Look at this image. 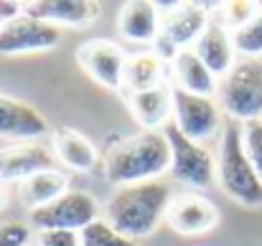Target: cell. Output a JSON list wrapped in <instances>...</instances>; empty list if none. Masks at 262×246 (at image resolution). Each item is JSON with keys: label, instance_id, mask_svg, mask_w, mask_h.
<instances>
[{"label": "cell", "instance_id": "obj_1", "mask_svg": "<svg viewBox=\"0 0 262 246\" xmlns=\"http://www.w3.org/2000/svg\"><path fill=\"white\" fill-rule=\"evenodd\" d=\"M171 170V147L161 132H138L112 140L99 160V173L107 183L122 188L133 183L158 180Z\"/></svg>", "mask_w": 262, "mask_h": 246}, {"label": "cell", "instance_id": "obj_2", "mask_svg": "<svg viewBox=\"0 0 262 246\" xmlns=\"http://www.w3.org/2000/svg\"><path fill=\"white\" fill-rule=\"evenodd\" d=\"M173 198V188L161 178L122 185L104 203L102 218L122 236L138 241L143 236H150L166 221Z\"/></svg>", "mask_w": 262, "mask_h": 246}, {"label": "cell", "instance_id": "obj_3", "mask_svg": "<svg viewBox=\"0 0 262 246\" xmlns=\"http://www.w3.org/2000/svg\"><path fill=\"white\" fill-rule=\"evenodd\" d=\"M216 180L222 190L239 206L262 208V178L245 153L239 122H229L222 130L219 155H216Z\"/></svg>", "mask_w": 262, "mask_h": 246}, {"label": "cell", "instance_id": "obj_4", "mask_svg": "<svg viewBox=\"0 0 262 246\" xmlns=\"http://www.w3.org/2000/svg\"><path fill=\"white\" fill-rule=\"evenodd\" d=\"M216 96L222 112L232 117V122H252L262 119V61L260 59H239L229 74L216 84Z\"/></svg>", "mask_w": 262, "mask_h": 246}, {"label": "cell", "instance_id": "obj_5", "mask_svg": "<svg viewBox=\"0 0 262 246\" xmlns=\"http://www.w3.org/2000/svg\"><path fill=\"white\" fill-rule=\"evenodd\" d=\"M163 135H166L168 147H171V170L168 173L178 183H183L188 188H196V190L211 188L214 180H216L214 155L201 142L188 140L173 122H168L163 127Z\"/></svg>", "mask_w": 262, "mask_h": 246}, {"label": "cell", "instance_id": "obj_6", "mask_svg": "<svg viewBox=\"0 0 262 246\" xmlns=\"http://www.w3.org/2000/svg\"><path fill=\"white\" fill-rule=\"evenodd\" d=\"M102 216L99 203L87 190H67L54 203L28 211V226L38 231H82Z\"/></svg>", "mask_w": 262, "mask_h": 246}, {"label": "cell", "instance_id": "obj_7", "mask_svg": "<svg viewBox=\"0 0 262 246\" xmlns=\"http://www.w3.org/2000/svg\"><path fill=\"white\" fill-rule=\"evenodd\" d=\"M173 122L176 127L193 142L209 140L222 130V107L214 96L188 94L173 86Z\"/></svg>", "mask_w": 262, "mask_h": 246}, {"label": "cell", "instance_id": "obj_8", "mask_svg": "<svg viewBox=\"0 0 262 246\" xmlns=\"http://www.w3.org/2000/svg\"><path fill=\"white\" fill-rule=\"evenodd\" d=\"M61 28L36 20L31 15H18L0 28V56H18V54H38L59 46Z\"/></svg>", "mask_w": 262, "mask_h": 246}, {"label": "cell", "instance_id": "obj_9", "mask_svg": "<svg viewBox=\"0 0 262 246\" xmlns=\"http://www.w3.org/2000/svg\"><path fill=\"white\" fill-rule=\"evenodd\" d=\"M127 54L107 41V38H92L77 48V61L97 84L107 89H122V71H125Z\"/></svg>", "mask_w": 262, "mask_h": 246}, {"label": "cell", "instance_id": "obj_10", "mask_svg": "<svg viewBox=\"0 0 262 246\" xmlns=\"http://www.w3.org/2000/svg\"><path fill=\"white\" fill-rule=\"evenodd\" d=\"M166 224L181 236H201L219 226V208L199 193H181L168 208Z\"/></svg>", "mask_w": 262, "mask_h": 246}, {"label": "cell", "instance_id": "obj_11", "mask_svg": "<svg viewBox=\"0 0 262 246\" xmlns=\"http://www.w3.org/2000/svg\"><path fill=\"white\" fill-rule=\"evenodd\" d=\"M49 132L46 117L28 102L0 91V137L8 142H36Z\"/></svg>", "mask_w": 262, "mask_h": 246}, {"label": "cell", "instance_id": "obj_12", "mask_svg": "<svg viewBox=\"0 0 262 246\" xmlns=\"http://www.w3.org/2000/svg\"><path fill=\"white\" fill-rule=\"evenodd\" d=\"M209 23V8L201 3H173L161 13V33L178 51L193 46Z\"/></svg>", "mask_w": 262, "mask_h": 246}, {"label": "cell", "instance_id": "obj_13", "mask_svg": "<svg viewBox=\"0 0 262 246\" xmlns=\"http://www.w3.org/2000/svg\"><path fill=\"white\" fill-rule=\"evenodd\" d=\"M54 153L41 142H8L0 147V180H26L36 173L54 170Z\"/></svg>", "mask_w": 262, "mask_h": 246}, {"label": "cell", "instance_id": "obj_14", "mask_svg": "<svg viewBox=\"0 0 262 246\" xmlns=\"http://www.w3.org/2000/svg\"><path fill=\"white\" fill-rule=\"evenodd\" d=\"M127 109L145 132H161L173 119V84L166 82L156 89L125 94Z\"/></svg>", "mask_w": 262, "mask_h": 246}, {"label": "cell", "instance_id": "obj_15", "mask_svg": "<svg viewBox=\"0 0 262 246\" xmlns=\"http://www.w3.org/2000/svg\"><path fill=\"white\" fill-rule=\"evenodd\" d=\"M26 15L51 26H89L99 18L102 5L94 0H33L26 3Z\"/></svg>", "mask_w": 262, "mask_h": 246}, {"label": "cell", "instance_id": "obj_16", "mask_svg": "<svg viewBox=\"0 0 262 246\" xmlns=\"http://www.w3.org/2000/svg\"><path fill=\"white\" fill-rule=\"evenodd\" d=\"M193 54L206 64V69H209L216 79H222L224 74H229L232 66L237 64L234 38H232V33H229L219 20H214V23L206 26V31H204V33L199 36V41L193 43Z\"/></svg>", "mask_w": 262, "mask_h": 246}, {"label": "cell", "instance_id": "obj_17", "mask_svg": "<svg viewBox=\"0 0 262 246\" xmlns=\"http://www.w3.org/2000/svg\"><path fill=\"white\" fill-rule=\"evenodd\" d=\"M51 147L54 158L72 173H92L102 160V153L72 127H56L51 135Z\"/></svg>", "mask_w": 262, "mask_h": 246}, {"label": "cell", "instance_id": "obj_18", "mask_svg": "<svg viewBox=\"0 0 262 246\" xmlns=\"http://www.w3.org/2000/svg\"><path fill=\"white\" fill-rule=\"evenodd\" d=\"M120 33L133 43H153L161 33V5L150 0H130L120 8Z\"/></svg>", "mask_w": 262, "mask_h": 246}, {"label": "cell", "instance_id": "obj_19", "mask_svg": "<svg viewBox=\"0 0 262 246\" xmlns=\"http://www.w3.org/2000/svg\"><path fill=\"white\" fill-rule=\"evenodd\" d=\"M166 69H168V64L161 61L153 51L127 54L125 71H122V94L145 91V89H156V86L166 84L168 82Z\"/></svg>", "mask_w": 262, "mask_h": 246}, {"label": "cell", "instance_id": "obj_20", "mask_svg": "<svg viewBox=\"0 0 262 246\" xmlns=\"http://www.w3.org/2000/svg\"><path fill=\"white\" fill-rule=\"evenodd\" d=\"M171 77H173V86L183 89L188 94H199V96H214L216 94V84L219 79L206 69V64L193 54V48L181 51L171 64Z\"/></svg>", "mask_w": 262, "mask_h": 246}, {"label": "cell", "instance_id": "obj_21", "mask_svg": "<svg viewBox=\"0 0 262 246\" xmlns=\"http://www.w3.org/2000/svg\"><path fill=\"white\" fill-rule=\"evenodd\" d=\"M67 190H72V188H69V178L61 170H56V167L43 170V173H36L20 183V203L28 211H36V208L54 203Z\"/></svg>", "mask_w": 262, "mask_h": 246}, {"label": "cell", "instance_id": "obj_22", "mask_svg": "<svg viewBox=\"0 0 262 246\" xmlns=\"http://www.w3.org/2000/svg\"><path fill=\"white\" fill-rule=\"evenodd\" d=\"M232 38H234L237 54H242L245 59H260L262 56V3H257L255 18L247 26H242L239 31H234Z\"/></svg>", "mask_w": 262, "mask_h": 246}, {"label": "cell", "instance_id": "obj_23", "mask_svg": "<svg viewBox=\"0 0 262 246\" xmlns=\"http://www.w3.org/2000/svg\"><path fill=\"white\" fill-rule=\"evenodd\" d=\"M79 239H82V246H138V241L115 231L102 216L79 231Z\"/></svg>", "mask_w": 262, "mask_h": 246}, {"label": "cell", "instance_id": "obj_24", "mask_svg": "<svg viewBox=\"0 0 262 246\" xmlns=\"http://www.w3.org/2000/svg\"><path fill=\"white\" fill-rule=\"evenodd\" d=\"M257 13V3H250V0H229V3H222L219 5V23L234 33L239 31L242 26H247Z\"/></svg>", "mask_w": 262, "mask_h": 246}, {"label": "cell", "instance_id": "obj_25", "mask_svg": "<svg viewBox=\"0 0 262 246\" xmlns=\"http://www.w3.org/2000/svg\"><path fill=\"white\" fill-rule=\"evenodd\" d=\"M242 142H245V153L252 167L262 178V119H252L242 125Z\"/></svg>", "mask_w": 262, "mask_h": 246}, {"label": "cell", "instance_id": "obj_26", "mask_svg": "<svg viewBox=\"0 0 262 246\" xmlns=\"http://www.w3.org/2000/svg\"><path fill=\"white\" fill-rule=\"evenodd\" d=\"M33 234L23 221H3L0 224V246H31Z\"/></svg>", "mask_w": 262, "mask_h": 246}, {"label": "cell", "instance_id": "obj_27", "mask_svg": "<svg viewBox=\"0 0 262 246\" xmlns=\"http://www.w3.org/2000/svg\"><path fill=\"white\" fill-rule=\"evenodd\" d=\"M36 246H82L77 231H38Z\"/></svg>", "mask_w": 262, "mask_h": 246}, {"label": "cell", "instance_id": "obj_28", "mask_svg": "<svg viewBox=\"0 0 262 246\" xmlns=\"http://www.w3.org/2000/svg\"><path fill=\"white\" fill-rule=\"evenodd\" d=\"M5 201H8V195H5V183L0 180V208L5 206Z\"/></svg>", "mask_w": 262, "mask_h": 246}, {"label": "cell", "instance_id": "obj_29", "mask_svg": "<svg viewBox=\"0 0 262 246\" xmlns=\"http://www.w3.org/2000/svg\"><path fill=\"white\" fill-rule=\"evenodd\" d=\"M3 26H5V23H3V20H0V28H3Z\"/></svg>", "mask_w": 262, "mask_h": 246}, {"label": "cell", "instance_id": "obj_30", "mask_svg": "<svg viewBox=\"0 0 262 246\" xmlns=\"http://www.w3.org/2000/svg\"><path fill=\"white\" fill-rule=\"evenodd\" d=\"M31 246H36V244H31Z\"/></svg>", "mask_w": 262, "mask_h": 246}]
</instances>
